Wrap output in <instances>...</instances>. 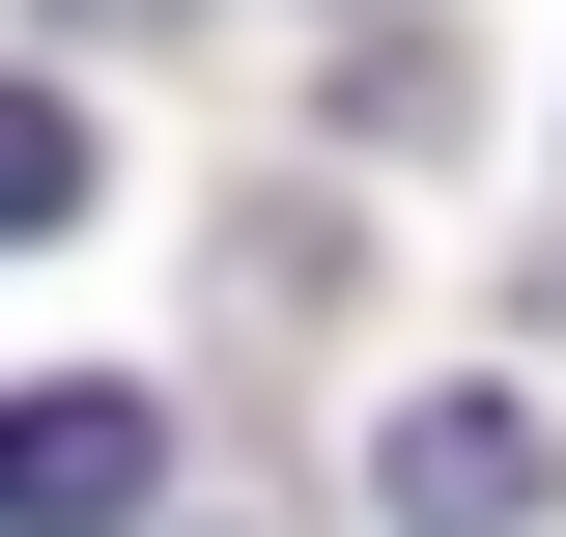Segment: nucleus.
Here are the masks:
<instances>
[{
    "instance_id": "1",
    "label": "nucleus",
    "mask_w": 566,
    "mask_h": 537,
    "mask_svg": "<svg viewBox=\"0 0 566 537\" xmlns=\"http://www.w3.org/2000/svg\"><path fill=\"white\" fill-rule=\"evenodd\" d=\"M170 509V397L57 368V397H0V537H142Z\"/></svg>"
},
{
    "instance_id": "2",
    "label": "nucleus",
    "mask_w": 566,
    "mask_h": 537,
    "mask_svg": "<svg viewBox=\"0 0 566 537\" xmlns=\"http://www.w3.org/2000/svg\"><path fill=\"white\" fill-rule=\"evenodd\" d=\"M368 509H397V537H538V397H397Z\"/></svg>"
},
{
    "instance_id": "3",
    "label": "nucleus",
    "mask_w": 566,
    "mask_h": 537,
    "mask_svg": "<svg viewBox=\"0 0 566 537\" xmlns=\"http://www.w3.org/2000/svg\"><path fill=\"white\" fill-rule=\"evenodd\" d=\"M29 227H85V114L57 85H0V255H29Z\"/></svg>"
},
{
    "instance_id": "4",
    "label": "nucleus",
    "mask_w": 566,
    "mask_h": 537,
    "mask_svg": "<svg viewBox=\"0 0 566 537\" xmlns=\"http://www.w3.org/2000/svg\"><path fill=\"white\" fill-rule=\"evenodd\" d=\"M57 29H142V0H57Z\"/></svg>"
}]
</instances>
